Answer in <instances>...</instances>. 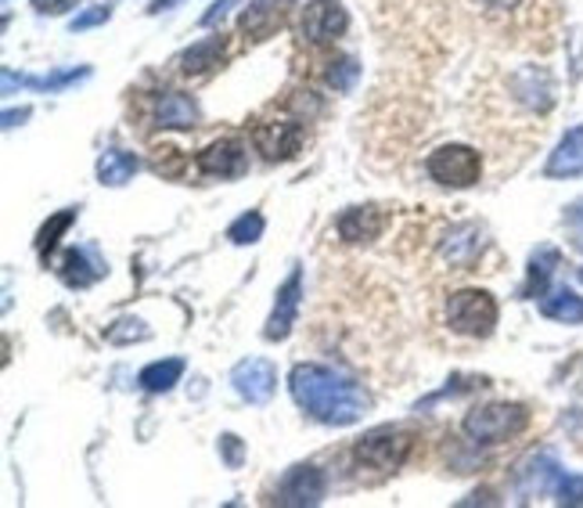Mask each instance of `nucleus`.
I'll return each mask as SVG.
<instances>
[{"label": "nucleus", "mask_w": 583, "mask_h": 508, "mask_svg": "<svg viewBox=\"0 0 583 508\" xmlns=\"http://www.w3.org/2000/svg\"><path fill=\"white\" fill-rule=\"evenodd\" d=\"M289 390L292 401L325 426H353L371 407L364 386H357L353 379H346L325 365H295L289 376Z\"/></svg>", "instance_id": "1"}, {"label": "nucleus", "mask_w": 583, "mask_h": 508, "mask_svg": "<svg viewBox=\"0 0 583 508\" xmlns=\"http://www.w3.org/2000/svg\"><path fill=\"white\" fill-rule=\"evenodd\" d=\"M446 325L457 336L468 339H487L493 325H498V300L482 289H462L446 300Z\"/></svg>", "instance_id": "2"}, {"label": "nucleus", "mask_w": 583, "mask_h": 508, "mask_svg": "<svg viewBox=\"0 0 583 508\" xmlns=\"http://www.w3.org/2000/svg\"><path fill=\"white\" fill-rule=\"evenodd\" d=\"M462 426L476 443H501L529 426V412L523 404H482L465 415Z\"/></svg>", "instance_id": "3"}, {"label": "nucleus", "mask_w": 583, "mask_h": 508, "mask_svg": "<svg viewBox=\"0 0 583 508\" xmlns=\"http://www.w3.org/2000/svg\"><path fill=\"white\" fill-rule=\"evenodd\" d=\"M425 170L443 188H473L482 173V159L468 145H440L436 152H429Z\"/></svg>", "instance_id": "4"}, {"label": "nucleus", "mask_w": 583, "mask_h": 508, "mask_svg": "<svg viewBox=\"0 0 583 508\" xmlns=\"http://www.w3.org/2000/svg\"><path fill=\"white\" fill-rule=\"evenodd\" d=\"M415 451V437L407 429H375L364 440H357L353 458L364 469H378V473H393L400 469Z\"/></svg>", "instance_id": "5"}, {"label": "nucleus", "mask_w": 583, "mask_h": 508, "mask_svg": "<svg viewBox=\"0 0 583 508\" xmlns=\"http://www.w3.org/2000/svg\"><path fill=\"white\" fill-rule=\"evenodd\" d=\"M303 141H306V130H303V123H295V119L259 123L256 134H253L256 152L264 155L267 163H289V159L300 155Z\"/></svg>", "instance_id": "6"}, {"label": "nucleus", "mask_w": 583, "mask_h": 508, "mask_svg": "<svg viewBox=\"0 0 583 508\" xmlns=\"http://www.w3.org/2000/svg\"><path fill=\"white\" fill-rule=\"evenodd\" d=\"M325 494H328V476L317 465H292L278 483L275 501L289 508H306L325 501Z\"/></svg>", "instance_id": "7"}, {"label": "nucleus", "mask_w": 583, "mask_h": 508, "mask_svg": "<svg viewBox=\"0 0 583 508\" xmlns=\"http://www.w3.org/2000/svg\"><path fill=\"white\" fill-rule=\"evenodd\" d=\"M350 19H346V8L339 0H310L303 4L300 15V36L310 44H328L335 36H342Z\"/></svg>", "instance_id": "8"}, {"label": "nucleus", "mask_w": 583, "mask_h": 508, "mask_svg": "<svg viewBox=\"0 0 583 508\" xmlns=\"http://www.w3.org/2000/svg\"><path fill=\"white\" fill-rule=\"evenodd\" d=\"M231 382L249 404H267L278 390V368L264 357H249V361H238L231 368Z\"/></svg>", "instance_id": "9"}, {"label": "nucleus", "mask_w": 583, "mask_h": 508, "mask_svg": "<svg viewBox=\"0 0 583 508\" xmlns=\"http://www.w3.org/2000/svg\"><path fill=\"white\" fill-rule=\"evenodd\" d=\"M300 303H303V270L292 267V275L284 278V285L278 289L275 311H270L267 328H264V336H267L270 343L289 339V332H292V325H295V314H300Z\"/></svg>", "instance_id": "10"}, {"label": "nucleus", "mask_w": 583, "mask_h": 508, "mask_svg": "<svg viewBox=\"0 0 583 508\" xmlns=\"http://www.w3.org/2000/svg\"><path fill=\"white\" fill-rule=\"evenodd\" d=\"M195 166L206 173V177H242L245 170H249V155H245V145L242 141H213L209 148L195 155Z\"/></svg>", "instance_id": "11"}, {"label": "nucleus", "mask_w": 583, "mask_h": 508, "mask_svg": "<svg viewBox=\"0 0 583 508\" xmlns=\"http://www.w3.org/2000/svg\"><path fill=\"white\" fill-rule=\"evenodd\" d=\"M105 259L97 256L94 245H77V250H69L61 256L58 264V278L69 285V289H86V285H94L97 278H105Z\"/></svg>", "instance_id": "12"}, {"label": "nucleus", "mask_w": 583, "mask_h": 508, "mask_svg": "<svg viewBox=\"0 0 583 508\" xmlns=\"http://www.w3.org/2000/svg\"><path fill=\"white\" fill-rule=\"evenodd\" d=\"M386 206H350L339 213V234L342 242H375L386 231Z\"/></svg>", "instance_id": "13"}, {"label": "nucleus", "mask_w": 583, "mask_h": 508, "mask_svg": "<svg viewBox=\"0 0 583 508\" xmlns=\"http://www.w3.org/2000/svg\"><path fill=\"white\" fill-rule=\"evenodd\" d=\"M443 259L451 267H468L482 253V228L479 224H457L446 231V239L440 245Z\"/></svg>", "instance_id": "14"}, {"label": "nucleus", "mask_w": 583, "mask_h": 508, "mask_svg": "<svg viewBox=\"0 0 583 508\" xmlns=\"http://www.w3.org/2000/svg\"><path fill=\"white\" fill-rule=\"evenodd\" d=\"M238 26L245 33V41H267L281 26V4L278 0H256L253 8L242 11Z\"/></svg>", "instance_id": "15"}, {"label": "nucleus", "mask_w": 583, "mask_h": 508, "mask_svg": "<svg viewBox=\"0 0 583 508\" xmlns=\"http://www.w3.org/2000/svg\"><path fill=\"white\" fill-rule=\"evenodd\" d=\"M155 123L159 127H177V130H188L198 123V105L191 102L188 94H180V91H170L159 97V105H155Z\"/></svg>", "instance_id": "16"}, {"label": "nucleus", "mask_w": 583, "mask_h": 508, "mask_svg": "<svg viewBox=\"0 0 583 508\" xmlns=\"http://www.w3.org/2000/svg\"><path fill=\"white\" fill-rule=\"evenodd\" d=\"M583 173V127L569 130L548 159V177H576Z\"/></svg>", "instance_id": "17"}, {"label": "nucleus", "mask_w": 583, "mask_h": 508, "mask_svg": "<svg viewBox=\"0 0 583 508\" xmlns=\"http://www.w3.org/2000/svg\"><path fill=\"white\" fill-rule=\"evenodd\" d=\"M223 51H228V36H223V33L206 36V41L191 44L188 51L180 55V72H188V77H198V72L220 66Z\"/></svg>", "instance_id": "18"}, {"label": "nucleus", "mask_w": 583, "mask_h": 508, "mask_svg": "<svg viewBox=\"0 0 583 508\" xmlns=\"http://www.w3.org/2000/svg\"><path fill=\"white\" fill-rule=\"evenodd\" d=\"M138 170H141V159L133 152H123V148H108V152L97 159V181L108 184V188H119V184L133 181Z\"/></svg>", "instance_id": "19"}, {"label": "nucleus", "mask_w": 583, "mask_h": 508, "mask_svg": "<svg viewBox=\"0 0 583 508\" xmlns=\"http://www.w3.org/2000/svg\"><path fill=\"white\" fill-rule=\"evenodd\" d=\"M180 376H184V361H180V357H166V361L148 365L141 376H138V382H141L148 393H170L180 382Z\"/></svg>", "instance_id": "20"}, {"label": "nucleus", "mask_w": 583, "mask_h": 508, "mask_svg": "<svg viewBox=\"0 0 583 508\" xmlns=\"http://www.w3.org/2000/svg\"><path fill=\"white\" fill-rule=\"evenodd\" d=\"M540 314L551 318V321H562V325H580V321H583V300L576 292L562 289V292H555V296H548V300L540 303Z\"/></svg>", "instance_id": "21"}, {"label": "nucleus", "mask_w": 583, "mask_h": 508, "mask_svg": "<svg viewBox=\"0 0 583 508\" xmlns=\"http://www.w3.org/2000/svg\"><path fill=\"white\" fill-rule=\"evenodd\" d=\"M558 264V253L551 250V245H540L537 253H533L529 259V281H526V296H540L544 289H548V278H551V270Z\"/></svg>", "instance_id": "22"}, {"label": "nucleus", "mask_w": 583, "mask_h": 508, "mask_svg": "<svg viewBox=\"0 0 583 508\" xmlns=\"http://www.w3.org/2000/svg\"><path fill=\"white\" fill-rule=\"evenodd\" d=\"M77 220V209H61V213H55L47 224L40 228V234H36V253H40L44 259L55 253V245H58V239L61 234L69 231V224Z\"/></svg>", "instance_id": "23"}, {"label": "nucleus", "mask_w": 583, "mask_h": 508, "mask_svg": "<svg viewBox=\"0 0 583 508\" xmlns=\"http://www.w3.org/2000/svg\"><path fill=\"white\" fill-rule=\"evenodd\" d=\"M328 86H335L339 94H350L353 86H357V80H361V66H357V58H350V55H339V58H331L328 61Z\"/></svg>", "instance_id": "24"}, {"label": "nucleus", "mask_w": 583, "mask_h": 508, "mask_svg": "<svg viewBox=\"0 0 583 508\" xmlns=\"http://www.w3.org/2000/svg\"><path fill=\"white\" fill-rule=\"evenodd\" d=\"M91 77V69H66V72H51V77H19V86H33V91H66V86L80 83Z\"/></svg>", "instance_id": "25"}, {"label": "nucleus", "mask_w": 583, "mask_h": 508, "mask_svg": "<svg viewBox=\"0 0 583 508\" xmlns=\"http://www.w3.org/2000/svg\"><path fill=\"white\" fill-rule=\"evenodd\" d=\"M259 234H264V217H259L256 209L242 213V217L228 228V239H231L234 245H253V242H259Z\"/></svg>", "instance_id": "26"}, {"label": "nucleus", "mask_w": 583, "mask_h": 508, "mask_svg": "<svg viewBox=\"0 0 583 508\" xmlns=\"http://www.w3.org/2000/svg\"><path fill=\"white\" fill-rule=\"evenodd\" d=\"M105 339H108V343H119V346L141 343V339H148V328H144L141 318H119L116 325L105 328Z\"/></svg>", "instance_id": "27"}, {"label": "nucleus", "mask_w": 583, "mask_h": 508, "mask_svg": "<svg viewBox=\"0 0 583 508\" xmlns=\"http://www.w3.org/2000/svg\"><path fill=\"white\" fill-rule=\"evenodd\" d=\"M551 494L562 505H583V476H558Z\"/></svg>", "instance_id": "28"}, {"label": "nucleus", "mask_w": 583, "mask_h": 508, "mask_svg": "<svg viewBox=\"0 0 583 508\" xmlns=\"http://www.w3.org/2000/svg\"><path fill=\"white\" fill-rule=\"evenodd\" d=\"M108 15H112V8H108V4L91 8V11H83L80 19H72V22H69V30H72V33H83V30H91V26H102V22H108Z\"/></svg>", "instance_id": "29"}, {"label": "nucleus", "mask_w": 583, "mask_h": 508, "mask_svg": "<svg viewBox=\"0 0 583 508\" xmlns=\"http://www.w3.org/2000/svg\"><path fill=\"white\" fill-rule=\"evenodd\" d=\"M220 454H223V462H228L231 469H238V465H242V458H245L242 440L234 437V432H223V437H220Z\"/></svg>", "instance_id": "30"}, {"label": "nucleus", "mask_w": 583, "mask_h": 508, "mask_svg": "<svg viewBox=\"0 0 583 508\" xmlns=\"http://www.w3.org/2000/svg\"><path fill=\"white\" fill-rule=\"evenodd\" d=\"M565 224H569V234H573V245L583 253V198H580V203L569 206Z\"/></svg>", "instance_id": "31"}, {"label": "nucleus", "mask_w": 583, "mask_h": 508, "mask_svg": "<svg viewBox=\"0 0 583 508\" xmlns=\"http://www.w3.org/2000/svg\"><path fill=\"white\" fill-rule=\"evenodd\" d=\"M234 4H238V0H217V4L202 15V26H217V22H220L223 15H228V11H231Z\"/></svg>", "instance_id": "32"}, {"label": "nucleus", "mask_w": 583, "mask_h": 508, "mask_svg": "<svg viewBox=\"0 0 583 508\" xmlns=\"http://www.w3.org/2000/svg\"><path fill=\"white\" fill-rule=\"evenodd\" d=\"M33 8L40 11V15H61V11L72 8V0H33Z\"/></svg>", "instance_id": "33"}, {"label": "nucleus", "mask_w": 583, "mask_h": 508, "mask_svg": "<svg viewBox=\"0 0 583 508\" xmlns=\"http://www.w3.org/2000/svg\"><path fill=\"white\" fill-rule=\"evenodd\" d=\"M482 8H490V11H512V8H518L523 0H479Z\"/></svg>", "instance_id": "34"}, {"label": "nucleus", "mask_w": 583, "mask_h": 508, "mask_svg": "<svg viewBox=\"0 0 583 508\" xmlns=\"http://www.w3.org/2000/svg\"><path fill=\"white\" fill-rule=\"evenodd\" d=\"M22 119H30V108H19V113H4V127H19Z\"/></svg>", "instance_id": "35"}, {"label": "nucleus", "mask_w": 583, "mask_h": 508, "mask_svg": "<svg viewBox=\"0 0 583 508\" xmlns=\"http://www.w3.org/2000/svg\"><path fill=\"white\" fill-rule=\"evenodd\" d=\"M173 4V0H155V4L152 8H148V11H152V15H159V11H166Z\"/></svg>", "instance_id": "36"}]
</instances>
